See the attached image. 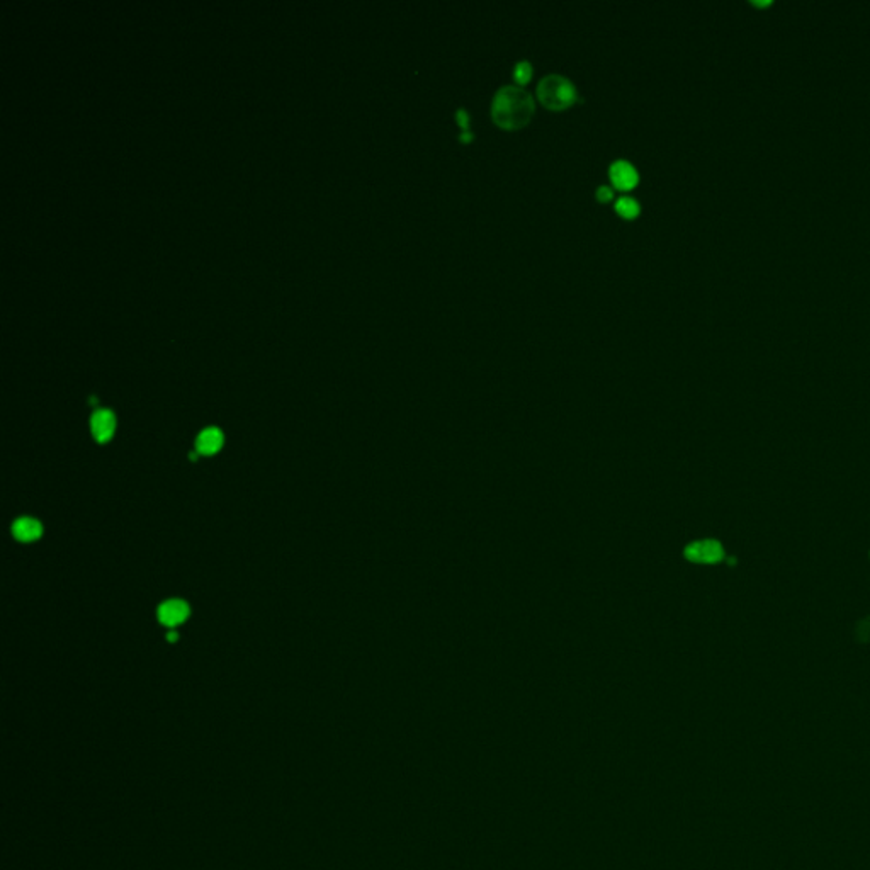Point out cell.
<instances>
[{"label":"cell","mask_w":870,"mask_h":870,"mask_svg":"<svg viewBox=\"0 0 870 870\" xmlns=\"http://www.w3.org/2000/svg\"><path fill=\"white\" fill-rule=\"evenodd\" d=\"M535 112V100L517 85H505L495 93L491 103V117L498 128L515 131L531 123Z\"/></svg>","instance_id":"obj_1"},{"label":"cell","mask_w":870,"mask_h":870,"mask_svg":"<svg viewBox=\"0 0 870 870\" xmlns=\"http://www.w3.org/2000/svg\"><path fill=\"white\" fill-rule=\"evenodd\" d=\"M575 85L571 84L570 79L563 75H546L540 79L538 84V99L539 103L550 111H564V109L571 108L576 103Z\"/></svg>","instance_id":"obj_2"},{"label":"cell","mask_w":870,"mask_h":870,"mask_svg":"<svg viewBox=\"0 0 870 870\" xmlns=\"http://www.w3.org/2000/svg\"><path fill=\"white\" fill-rule=\"evenodd\" d=\"M685 558L692 563L715 564L725 559V550L721 544L714 539L697 540L685 547Z\"/></svg>","instance_id":"obj_3"},{"label":"cell","mask_w":870,"mask_h":870,"mask_svg":"<svg viewBox=\"0 0 870 870\" xmlns=\"http://www.w3.org/2000/svg\"><path fill=\"white\" fill-rule=\"evenodd\" d=\"M189 612L190 609L189 605H187V602L181 599L167 600L160 605V609H158V621L167 625V628H177L182 622H186L187 617H189Z\"/></svg>","instance_id":"obj_4"},{"label":"cell","mask_w":870,"mask_h":870,"mask_svg":"<svg viewBox=\"0 0 870 870\" xmlns=\"http://www.w3.org/2000/svg\"><path fill=\"white\" fill-rule=\"evenodd\" d=\"M91 429H92L93 439H96L97 442H100V444L109 442L116 432L115 413H112L111 410H104V408L93 412L92 420H91Z\"/></svg>","instance_id":"obj_5"},{"label":"cell","mask_w":870,"mask_h":870,"mask_svg":"<svg viewBox=\"0 0 870 870\" xmlns=\"http://www.w3.org/2000/svg\"><path fill=\"white\" fill-rule=\"evenodd\" d=\"M609 176H611L612 184L621 190L632 189L639 182V174H637L636 167L629 164L628 160L613 162L611 170H609Z\"/></svg>","instance_id":"obj_6"},{"label":"cell","mask_w":870,"mask_h":870,"mask_svg":"<svg viewBox=\"0 0 870 870\" xmlns=\"http://www.w3.org/2000/svg\"><path fill=\"white\" fill-rule=\"evenodd\" d=\"M223 442H225V435H223L221 430L209 427V429L202 430V432L199 434L196 441V453L202 454V456L216 454L223 447Z\"/></svg>","instance_id":"obj_7"},{"label":"cell","mask_w":870,"mask_h":870,"mask_svg":"<svg viewBox=\"0 0 870 870\" xmlns=\"http://www.w3.org/2000/svg\"><path fill=\"white\" fill-rule=\"evenodd\" d=\"M12 534L15 539L22 540V543H32V540L39 539L43 534V526L32 517L18 519L12 526Z\"/></svg>","instance_id":"obj_8"},{"label":"cell","mask_w":870,"mask_h":870,"mask_svg":"<svg viewBox=\"0 0 870 870\" xmlns=\"http://www.w3.org/2000/svg\"><path fill=\"white\" fill-rule=\"evenodd\" d=\"M616 211H617V214L624 219H634V218H637V214L641 213V206L634 197L624 196V197L617 199Z\"/></svg>","instance_id":"obj_9"},{"label":"cell","mask_w":870,"mask_h":870,"mask_svg":"<svg viewBox=\"0 0 870 870\" xmlns=\"http://www.w3.org/2000/svg\"><path fill=\"white\" fill-rule=\"evenodd\" d=\"M514 79H515V82L520 85L528 84V80L532 79V65L526 62V60H524V62H519L517 65H515Z\"/></svg>","instance_id":"obj_10"},{"label":"cell","mask_w":870,"mask_h":870,"mask_svg":"<svg viewBox=\"0 0 870 870\" xmlns=\"http://www.w3.org/2000/svg\"><path fill=\"white\" fill-rule=\"evenodd\" d=\"M613 197V190L611 187L607 186H600L599 189H597V199H599L600 202H609Z\"/></svg>","instance_id":"obj_11"},{"label":"cell","mask_w":870,"mask_h":870,"mask_svg":"<svg viewBox=\"0 0 870 870\" xmlns=\"http://www.w3.org/2000/svg\"><path fill=\"white\" fill-rule=\"evenodd\" d=\"M469 119H471V117H469V115H467L466 109H459V111L456 112L457 124L461 126V128L465 129V131H467V129H469Z\"/></svg>","instance_id":"obj_12"},{"label":"cell","mask_w":870,"mask_h":870,"mask_svg":"<svg viewBox=\"0 0 870 870\" xmlns=\"http://www.w3.org/2000/svg\"><path fill=\"white\" fill-rule=\"evenodd\" d=\"M459 140H461L462 143H469V141L473 140V133H471V131H465V133H462V135H461V138H459Z\"/></svg>","instance_id":"obj_13"},{"label":"cell","mask_w":870,"mask_h":870,"mask_svg":"<svg viewBox=\"0 0 870 870\" xmlns=\"http://www.w3.org/2000/svg\"><path fill=\"white\" fill-rule=\"evenodd\" d=\"M167 639H169L170 642H176L178 639V634L174 632V631H170L169 634H167Z\"/></svg>","instance_id":"obj_14"}]
</instances>
